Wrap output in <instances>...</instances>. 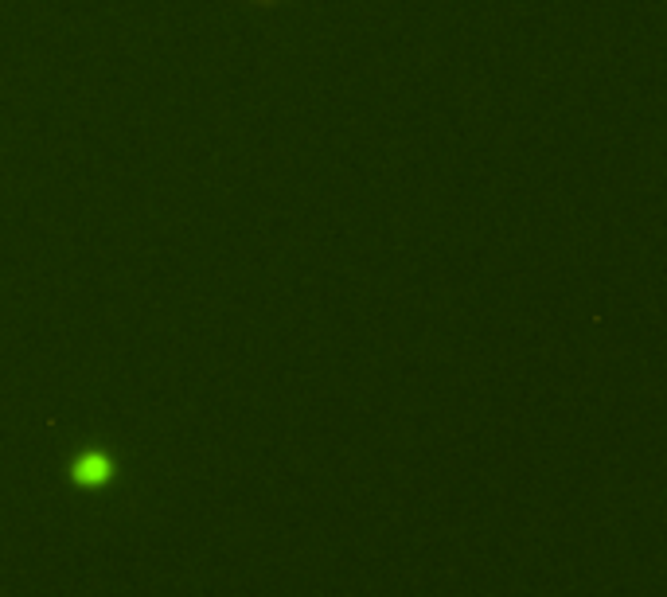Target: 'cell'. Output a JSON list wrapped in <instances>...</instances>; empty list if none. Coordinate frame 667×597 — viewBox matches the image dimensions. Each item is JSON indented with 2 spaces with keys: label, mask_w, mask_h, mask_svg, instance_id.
<instances>
[{
  "label": "cell",
  "mask_w": 667,
  "mask_h": 597,
  "mask_svg": "<svg viewBox=\"0 0 667 597\" xmlns=\"http://www.w3.org/2000/svg\"><path fill=\"white\" fill-rule=\"evenodd\" d=\"M75 473L86 477L90 484H94V480H106L110 477V461H106L102 453H90V457H79V461H75Z\"/></svg>",
  "instance_id": "obj_1"
},
{
  "label": "cell",
  "mask_w": 667,
  "mask_h": 597,
  "mask_svg": "<svg viewBox=\"0 0 667 597\" xmlns=\"http://www.w3.org/2000/svg\"><path fill=\"white\" fill-rule=\"evenodd\" d=\"M250 4H258V8H274V4H281V0H250Z\"/></svg>",
  "instance_id": "obj_2"
}]
</instances>
